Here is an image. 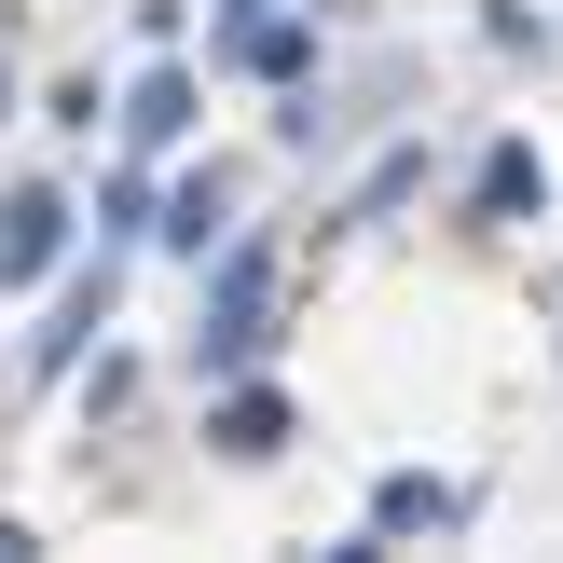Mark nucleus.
I'll use <instances>...</instances> for the list:
<instances>
[{"label":"nucleus","mask_w":563,"mask_h":563,"mask_svg":"<svg viewBox=\"0 0 563 563\" xmlns=\"http://www.w3.org/2000/svg\"><path fill=\"white\" fill-rule=\"evenodd\" d=\"M262 302H275V262H262V247H234L220 289H207V372H247V357H262Z\"/></svg>","instance_id":"nucleus-1"},{"label":"nucleus","mask_w":563,"mask_h":563,"mask_svg":"<svg viewBox=\"0 0 563 563\" xmlns=\"http://www.w3.org/2000/svg\"><path fill=\"white\" fill-rule=\"evenodd\" d=\"M69 262V207H55V192H14V207H0V289H27V275H55Z\"/></svg>","instance_id":"nucleus-2"},{"label":"nucleus","mask_w":563,"mask_h":563,"mask_svg":"<svg viewBox=\"0 0 563 563\" xmlns=\"http://www.w3.org/2000/svg\"><path fill=\"white\" fill-rule=\"evenodd\" d=\"M537 207H550V165L522 152V137H495L482 152V220H537Z\"/></svg>","instance_id":"nucleus-3"},{"label":"nucleus","mask_w":563,"mask_h":563,"mask_svg":"<svg viewBox=\"0 0 563 563\" xmlns=\"http://www.w3.org/2000/svg\"><path fill=\"white\" fill-rule=\"evenodd\" d=\"M207 440H220V454H275V440H289V399H275V385H234Z\"/></svg>","instance_id":"nucleus-4"},{"label":"nucleus","mask_w":563,"mask_h":563,"mask_svg":"<svg viewBox=\"0 0 563 563\" xmlns=\"http://www.w3.org/2000/svg\"><path fill=\"white\" fill-rule=\"evenodd\" d=\"M179 124H192V82H179V69H152V82L124 97V137H152V152H165Z\"/></svg>","instance_id":"nucleus-5"},{"label":"nucleus","mask_w":563,"mask_h":563,"mask_svg":"<svg viewBox=\"0 0 563 563\" xmlns=\"http://www.w3.org/2000/svg\"><path fill=\"white\" fill-rule=\"evenodd\" d=\"M372 522H385V537H412V522H454V495H440L427 467H399V482L372 495Z\"/></svg>","instance_id":"nucleus-6"},{"label":"nucleus","mask_w":563,"mask_h":563,"mask_svg":"<svg viewBox=\"0 0 563 563\" xmlns=\"http://www.w3.org/2000/svg\"><path fill=\"white\" fill-rule=\"evenodd\" d=\"M234 55H247V69H262V82H289V69H302V55H317V42H302L289 14H262V27H234Z\"/></svg>","instance_id":"nucleus-7"},{"label":"nucleus","mask_w":563,"mask_h":563,"mask_svg":"<svg viewBox=\"0 0 563 563\" xmlns=\"http://www.w3.org/2000/svg\"><path fill=\"white\" fill-rule=\"evenodd\" d=\"M207 234H220V179H192L179 207H165V247H207Z\"/></svg>","instance_id":"nucleus-8"},{"label":"nucleus","mask_w":563,"mask_h":563,"mask_svg":"<svg viewBox=\"0 0 563 563\" xmlns=\"http://www.w3.org/2000/svg\"><path fill=\"white\" fill-rule=\"evenodd\" d=\"M220 14H234V27H262V0H220Z\"/></svg>","instance_id":"nucleus-9"},{"label":"nucleus","mask_w":563,"mask_h":563,"mask_svg":"<svg viewBox=\"0 0 563 563\" xmlns=\"http://www.w3.org/2000/svg\"><path fill=\"white\" fill-rule=\"evenodd\" d=\"M0 97H14V69H0Z\"/></svg>","instance_id":"nucleus-10"}]
</instances>
